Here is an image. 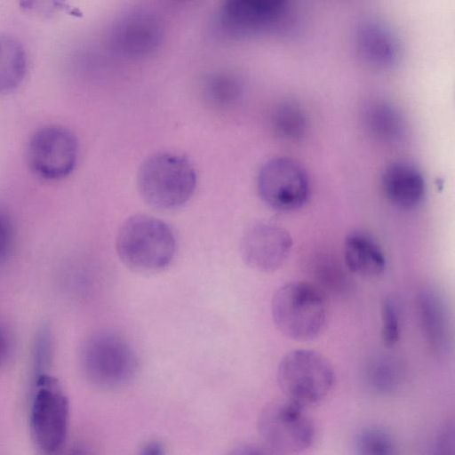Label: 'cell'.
Listing matches in <instances>:
<instances>
[{"instance_id": "1", "label": "cell", "mask_w": 455, "mask_h": 455, "mask_svg": "<svg viewBox=\"0 0 455 455\" xmlns=\"http://www.w3.org/2000/svg\"><path fill=\"white\" fill-rule=\"evenodd\" d=\"M117 254L130 269L154 273L167 267L176 252V238L171 227L157 218L139 214L121 226L116 243Z\"/></svg>"}, {"instance_id": "2", "label": "cell", "mask_w": 455, "mask_h": 455, "mask_svg": "<svg viewBox=\"0 0 455 455\" xmlns=\"http://www.w3.org/2000/svg\"><path fill=\"white\" fill-rule=\"evenodd\" d=\"M197 176L191 162L173 153H157L140 164L137 187L142 199L158 210L181 207L194 195Z\"/></svg>"}, {"instance_id": "3", "label": "cell", "mask_w": 455, "mask_h": 455, "mask_svg": "<svg viewBox=\"0 0 455 455\" xmlns=\"http://www.w3.org/2000/svg\"><path fill=\"white\" fill-rule=\"evenodd\" d=\"M271 314L283 335L297 341H308L323 332L328 319V305L317 286L306 281H292L275 292Z\"/></svg>"}, {"instance_id": "4", "label": "cell", "mask_w": 455, "mask_h": 455, "mask_svg": "<svg viewBox=\"0 0 455 455\" xmlns=\"http://www.w3.org/2000/svg\"><path fill=\"white\" fill-rule=\"evenodd\" d=\"M79 363L92 385L115 389L135 377L139 361L132 346L120 335L100 331L88 337L81 346Z\"/></svg>"}, {"instance_id": "5", "label": "cell", "mask_w": 455, "mask_h": 455, "mask_svg": "<svg viewBox=\"0 0 455 455\" xmlns=\"http://www.w3.org/2000/svg\"><path fill=\"white\" fill-rule=\"evenodd\" d=\"M277 382L286 399L307 409L321 403L330 395L335 384V371L319 352L295 349L281 359Z\"/></svg>"}, {"instance_id": "6", "label": "cell", "mask_w": 455, "mask_h": 455, "mask_svg": "<svg viewBox=\"0 0 455 455\" xmlns=\"http://www.w3.org/2000/svg\"><path fill=\"white\" fill-rule=\"evenodd\" d=\"M69 419L68 399L59 380L48 372L36 375L29 411L32 440L44 453L65 445Z\"/></svg>"}, {"instance_id": "7", "label": "cell", "mask_w": 455, "mask_h": 455, "mask_svg": "<svg viewBox=\"0 0 455 455\" xmlns=\"http://www.w3.org/2000/svg\"><path fill=\"white\" fill-rule=\"evenodd\" d=\"M257 428L269 452L296 453L310 448L316 428L306 408L288 400L267 403L260 411Z\"/></svg>"}, {"instance_id": "8", "label": "cell", "mask_w": 455, "mask_h": 455, "mask_svg": "<svg viewBox=\"0 0 455 455\" xmlns=\"http://www.w3.org/2000/svg\"><path fill=\"white\" fill-rule=\"evenodd\" d=\"M257 188L268 207L283 212L300 208L310 194L307 172L298 162L286 156L272 158L261 166Z\"/></svg>"}, {"instance_id": "9", "label": "cell", "mask_w": 455, "mask_h": 455, "mask_svg": "<svg viewBox=\"0 0 455 455\" xmlns=\"http://www.w3.org/2000/svg\"><path fill=\"white\" fill-rule=\"evenodd\" d=\"M78 144L68 129L51 125L37 130L30 138L27 161L39 178L58 180L68 176L76 167Z\"/></svg>"}, {"instance_id": "10", "label": "cell", "mask_w": 455, "mask_h": 455, "mask_svg": "<svg viewBox=\"0 0 455 455\" xmlns=\"http://www.w3.org/2000/svg\"><path fill=\"white\" fill-rule=\"evenodd\" d=\"M163 40V28L152 12L132 10L121 15L109 33V45L114 53L129 60L152 55Z\"/></svg>"}, {"instance_id": "11", "label": "cell", "mask_w": 455, "mask_h": 455, "mask_svg": "<svg viewBox=\"0 0 455 455\" xmlns=\"http://www.w3.org/2000/svg\"><path fill=\"white\" fill-rule=\"evenodd\" d=\"M291 246V237L285 229L272 223L258 222L243 233L240 253L243 262L251 268L270 273L285 262Z\"/></svg>"}, {"instance_id": "12", "label": "cell", "mask_w": 455, "mask_h": 455, "mask_svg": "<svg viewBox=\"0 0 455 455\" xmlns=\"http://www.w3.org/2000/svg\"><path fill=\"white\" fill-rule=\"evenodd\" d=\"M287 0H223L219 12L222 31L244 37L272 28L283 14Z\"/></svg>"}, {"instance_id": "13", "label": "cell", "mask_w": 455, "mask_h": 455, "mask_svg": "<svg viewBox=\"0 0 455 455\" xmlns=\"http://www.w3.org/2000/svg\"><path fill=\"white\" fill-rule=\"evenodd\" d=\"M354 44L362 60L377 70L394 69L403 58V47L397 35L387 24L377 19H366L358 23L354 33Z\"/></svg>"}, {"instance_id": "14", "label": "cell", "mask_w": 455, "mask_h": 455, "mask_svg": "<svg viewBox=\"0 0 455 455\" xmlns=\"http://www.w3.org/2000/svg\"><path fill=\"white\" fill-rule=\"evenodd\" d=\"M380 183L386 199L400 209L414 208L425 196V179L419 170L408 162L396 161L387 165Z\"/></svg>"}, {"instance_id": "15", "label": "cell", "mask_w": 455, "mask_h": 455, "mask_svg": "<svg viewBox=\"0 0 455 455\" xmlns=\"http://www.w3.org/2000/svg\"><path fill=\"white\" fill-rule=\"evenodd\" d=\"M418 307L423 334L430 349L442 355L447 352L451 342L448 313L440 294L433 289L419 293Z\"/></svg>"}, {"instance_id": "16", "label": "cell", "mask_w": 455, "mask_h": 455, "mask_svg": "<svg viewBox=\"0 0 455 455\" xmlns=\"http://www.w3.org/2000/svg\"><path fill=\"white\" fill-rule=\"evenodd\" d=\"M347 269L362 277H377L386 267L385 253L377 240L365 231H353L344 241Z\"/></svg>"}, {"instance_id": "17", "label": "cell", "mask_w": 455, "mask_h": 455, "mask_svg": "<svg viewBox=\"0 0 455 455\" xmlns=\"http://www.w3.org/2000/svg\"><path fill=\"white\" fill-rule=\"evenodd\" d=\"M363 122L370 135L382 142H395L405 131L403 118L391 103L376 100L367 105L363 112Z\"/></svg>"}, {"instance_id": "18", "label": "cell", "mask_w": 455, "mask_h": 455, "mask_svg": "<svg viewBox=\"0 0 455 455\" xmlns=\"http://www.w3.org/2000/svg\"><path fill=\"white\" fill-rule=\"evenodd\" d=\"M27 68V54L20 42L10 35L0 33V95L20 86Z\"/></svg>"}, {"instance_id": "19", "label": "cell", "mask_w": 455, "mask_h": 455, "mask_svg": "<svg viewBox=\"0 0 455 455\" xmlns=\"http://www.w3.org/2000/svg\"><path fill=\"white\" fill-rule=\"evenodd\" d=\"M364 375L369 387L379 395L395 392L403 379L398 362L386 355L371 357L366 364Z\"/></svg>"}, {"instance_id": "20", "label": "cell", "mask_w": 455, "mask_h": 455, "mask_svg": "<svg viewBox=\"0 0 455 455\" xmlns=\"http://www.w3.org/2000/svg\"><path fill=\"white\" fill-rule=\"evenodd\" d=\"M275 132L283 139L299 140L307 129V118L304 109L296 102L284 100L279 103L272 114Z\"/></svg>"}, {"instance_id": "21", "label": "cell", "mask_w": 455, "mask_h": 455, "mask_svg": "<svg viewBox=\"0 0 455 455\" xmlns=\"http://www.w3.org/2000/svg\"><path fill=\"white\" fill-rule=\"evenodd\" d=\"M392 436L380 427H366L359 431L354 441V449L359 455H393L396 453Z\"/></svg>"}, {"instance_id": "22", "label": "cell", "mask_w": 455, "mask_h": 455, "mask_svg": "<svg viewBox=\"0 0 455 455\" xmlns=\"http://www.w3.org/2000/svg\"><path fill=\"white\" fill-rule=\"evenodd\" d=\"M381 339L385 346L393 347L400 339L401 316L395 300L390 297L381 303Z\"/></svg>"}, {"instance_id": "23", "label": "cell", "mask_w": 455, "mask_h": 455, "mask_svg": "<svg viewBox=\"0 0 455 455\" xmlns=\"http://www.w3.org/2000/svg\"><path fill=\"white\" fill-rule=\"evenodd\" d=\"M205 89L212 100L228 102L239 95L241 86L237 78L232 74L220 72L208 78Z\"/></svg>"}, {"instance_id": "24", "label": "cell", "mask_w": 455, "mask_h": 455, "mask_svg": "<svg viewBox=\"0 0 455 455\" xmlns=\"http://www.w3.org/2000/svg\"><path fill=\"white\" fill-rule=\"evenodd\" d=\"M52 356V339L48 329L37 335L35 346L34 364L36 375L47 372Z\"/></svg>"}, {"instance_id": "25", "label": "cell", "mask_w": 455, "mask_h": 455, "mask_svg": "<svg viewBox=\"0 0 455 455\" xmlns=\"http://www.w3.org/2000/svg\"><path fill=\"white\" fill-rule=\"evenodd\" d=\"M19 5L25 12L44 18L68 8L67 0H19Z\"/></svg>"}, {"instance_id": "26", "label": "cell", "mask_w": 455, "mask_h": 455, "mask_svg": "<svg viewBox=\"0 0 455 455\" xmlns=\"http://www.w3.org/2000/svg\"><path fill=\"white\" fill-rule=\"evenodd\" d=\"M15 241L14 228L10 218L0 212V265L11 256Z\"/></svg>"}, {"instance_id": "27", "label": "cell", "mask_w": 455, "mask_h": 455, "mask_svg": "<svg viewBox=\"0 0 455 455\" xmlns=\"http://www.w3.org/2000/svg\"><path fill=\"white\" fill-rule=\"evenodd\" d=\"M13 338L10 330L0 322V368L12 358L13 353Z\"/></svg>"}, {"instance_id": "28", "label": "cell", "mask_w": 455, "mask_h": 455, "mask_svg": "<svg viewBox=\"0 0 455 455\" xmlns=\"http://www.w3.org/2000/svg\"><path fill=\"white\" fill-rule=\"evenodd\" d=\"M454 431H453V426H449L448 427H445L440 434L439 439L437 441L438 448L442 449H447L454 447Z\"/></svg>"}, {"instance_id": "29", "label": "cell", "mask_w": 455, "mask_h": 455, "mask_svg": "<svg viewBox=\"0 0 455 455\" xmlns=\"http://www.w3.org/2000/svg\"><path fill=\"white\" fill-rule=\"evenodd\" d=\"M160 452V446L156 443H151L145 447V453L156 454Z\"/></svg>"}, {"instance_id": "30", "label": "cell", "mask_w": 455, "mask_h": 455, "mask_svg": "<svg viewBox=\"0 0 455 455\" xmlns=\"http://www.w3.org/2000/svg\"><path fill=\"white\" fill-rule=\"evenodd\" d=\"M173 2H184V1H188V0H172Z\"/></svg>"}]
</instances>
